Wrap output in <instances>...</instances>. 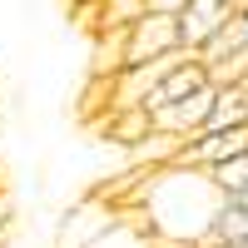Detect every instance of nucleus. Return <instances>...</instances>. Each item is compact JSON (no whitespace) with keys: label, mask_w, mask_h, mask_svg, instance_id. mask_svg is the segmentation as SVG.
Here are the masks:
<instances>
[{"label":"nucleus","mask_w":248,"mask_h":248,"mask_svg":"<svg viewBox=\"0 0 248 248\" xmlns=\"http://www.w3.org/2000/svg\"><path fill=\"white\" fill-rule=\"evenodd\" d=\"M0 233H10V194L0 189Z\"/></svg>","instance_id":"dca6fc26"},{"label":"nucleus","mask_w":248,"mask_h":248,"mask_svg":"<svg viewBox=\"0 0 248 248\" xmlns=\"http://www.w3.org/2000/svg\"><path fill=\"white\" fill-rule=\"evenodd\" d=\"M184 134H169V129H149L139 144H129V164H144V169H164V164H174Z\"/></svg>","instance_id":"1a4fd4ad"},{"label":"nucleus","mask_w":248,"mask_h":248,"mask_svg":"<svg viewBox=\"0 0 248 248\" xmlns=\"http://www.w3.org/2000/svg\"><path fill=\"white\" fill-rule=\"evenodd\" d=\"M229 5H238V0H229Z\"/></svg>","instance_id":"aec40b11"},{"label":"nucleus","mask_w":248,"mask_h":248,"mask_svg":"<svg viewBox=\"0 0 248 248\" xmlns=\"http://www.w3.org/2000/svg\"><path fill=\"white\" fill-rule=\"evenodd\" d=\"M144 10H159V15H179L184 0H144Z\"/></svg>","instance_id":"2eb2a0df"},{"label":"nucleus","mask_w":248,"mask_h":248,"mask_svg":"<svg viewBox=\"0 0 248 248\" xmlns=\"http://www.w3.org/2000/svg\"><path fill=\"white\" fill-rule=\"evenodd\" d=\"M139 15H144V0H99V30L134 25Z\"/></svg>","instance_id":"ddd939ff"},{"label":"nucleus","mask_w":248,"mask_h":248,"mask_svg":"<svg viewBox=\"0 0 248 248\" xmlns=\"http://www.w3.org/2000/svg\"><path fill=\"white\" fill-rule=\"evenodd\" d=\"M209 174H214V184L223 189V199L238 194V189H248V149H243V154H233V159H223V164H214Z\"/></svg>","instance_id":"f8f14e48"},{"label":"nucleus","mask_w":248,"mask_h":248,"mask_svg":"<svg viewBox=\"0 0 248 248\" xmlns=\"http://www.w3.org/2000/svg\"><path fill=\"white\" fill-rule=\"evenodd\" d=\"M184 50L179 40V20L174 15H159V10H144L134 25H129V50H124V70L144 65V60H159V55H174Z\"/></svg>","instance_id":"f03ea898"},{"label":"nucleus","mask_w":248,"mask_h":248,"mask_svg":"<svg viewBox=\"0 0 248 248\" xmlns=\"http://www.w3.org/2000/svg\"><path fill=\"white\" fill-rule=\"evenodd\" d=\"M233 203H243V209H248V189H238V194H229Z\"/></svg>","instance_id":"a211bd4d"},{"label":"nucleus","mask_w":248,"mask_h":248,"mask_svg":"<svg viewBox=\"0 0 248 248\" xmlns=\"http://www.w3.org/2000/svg\"><path fill=\"white\" fill-rule=\"evenodd\" d=\"M233 10H238V5H229V0H184V10L174 15V20H179V40H184V50L194 55L203 40H214V35L233 20Z\"/></svg>","instance_id":"20e7f679"},{"label":"nucleus","mask_w":248,"mask_h":248,"mask_svg":"<svg viewBox=\"0 0 248 248\" xmlns=\"http://www.w3.org/2000/svg\"><path fill=\"white\" fill-rule=\"evenodd\" d=\"M75 5H79V0H75ZM94 5H99V0H94Z\"/></svg>","instance_id":"412c9836"},{"label":"nucleus","mask_w":248,"mask_h":248,"mask_svg":"<svg viewBox=\"0 0 248 248\" xmlns=\"http://www.w3.org/2000/svg\"><path fill=\"white\" fill-rule=\"evenodd\" d=\"M164 248H214L209 238H194V243H164Z\"/></svg>","instance_id":"f3484780"},{"label":"nucleus","mask_w":248,"mask_h":248,"mask_svg":"<svg viewBox=\"0 0 248 248\" xmlns=\"http://www.w3.org/2000/svg\"><path fill=\"white\" fill-rule=\"evenodd\" d=\"M94 129L105 134L109 144L129 149V144H139L144 134L154 129V119H149V109H144V105H124V109H105V114L94 119Z\"/></svg>","instance_id":"423d86ee"},{"label":"nucleus","mask_w":248,"mask_h":248,"mask_svg":"<svg viewBox=\"0 0 248 248\" xmlns=\"http://www.w3.org/2000/svg\"><path fill=\"white\" fill-rule=\"evenodd\" d=\"M94 50H90V75H119L124 70V50H129V25L119 30H94Z\"/></svg>","instance_id":"6e6552de"},{"label":"nucleus","mask_w":248,"mask_h":248,"mask_svg":"<svg viewBox=\"0 0 248 248\" xmlns=\"http://www.w3.org/2000/svg\"><path fill=\"white\" fill-rule=\"evenodd\" d=\"M233 40L248 50V0H238V10H233Z\"/></svg>","instance_id":"4468645a"},{"label":"nucleus","mask_w":248,"mask_h":248,"mask_svg":"<svg viewBox=\"0 0 248 248\" xmlns=\"http://www.w3.org/2000/svg\"><path fill=\"white\" fill-rule=\"evenodd\" d=\"M218 248H248V238H238V243H218Z\"/></svg>","instance_id":"6ab92c4d"},{"label":"nucleus","mask_w":248,"mask_h":248,"mask_svg":"<svg viewBox=\"0 0 248 248\" xmlns=\"http://www.w3.org/2000/svg\"><path fill=\"white\" fill-rule=\"evenodd\" d=\"M238 238H248V209L233 203V199H223L214 223H209V243L218 248V243H238Z\"/></svg>","instance_id":"9d476101"},{"label":"nucleus","mask_w":248,"mask_h":248,"mask_svg":"<svg viewBox=\"0 0 248 248\" xmlns=\"http://www.w3.org/2000/svg\"><path fill=\"white\" fill-rule=\"evenodd\" d=\"M229 124H248V79H238V85H214V109L203 114L199 134L203 129H229Z\"/></svg>","instance_id":"0eeeda50"},{"label":"nucleus","mask_w":248,"mask_h":248,"mask_svg":"<svg viewBox=\"0 0 248 248\" xmlns=\"http://www.w3.org/2000/svg\"><path fill=\"white\" fill-rule=\"evenodd\" d=\"M209 85V70H203V60L199 55H184L179 65L159 79V85L149 90V99H144V109H154V105H174V99H184V94H194V90H203Z\"/></svg>","instance_id":"39448f33"},{"label":"nucleus","mask_w":248,"mask_h":248,"mask_svg":"<svg viewBox=\"0 0 248 248\" xmlns=\"http://www.w3.org/2000/svg\"><path fill=\"white\" fill-rule=\"evenodd\" d=\"M109 229H119V214H114V203L109 199H99V194H90L85 203H75V209L60 218V248H90V243H99Z\"/></svg>","instance_id":"7ed1b4c3"},{"label":"nucleus","mask_w":248,"mask_h":248,"mask_svg":"<svg viewBox=\"0 0 248 248\" xmlns=\"http://www.w3.org/2000/svg\"><path fill=\"white\" fill-rule=\"evenodd\" d=\"M134 203L144 209V223L159 233V243H194V238H209L223 189L214 184L209 169L164 164V169L144 174V189L134 194Z\"/></svg>","instance_id":"f257e3e1"},{"label":"nucleus","mask_w":248,"mask_h":248,"mask_svg":"<svg viewBox=\"0 0 248 248\" xmlns=\"http://www.w3.org/2000/svg\"><path fill=\"white\" fill-rule=\"evenodd\" d=\"M105 109H114V75H90V90H85V99H79V114L99 119Z\"/></svg>","instance_id":"9b49d317"}]
</instances>
